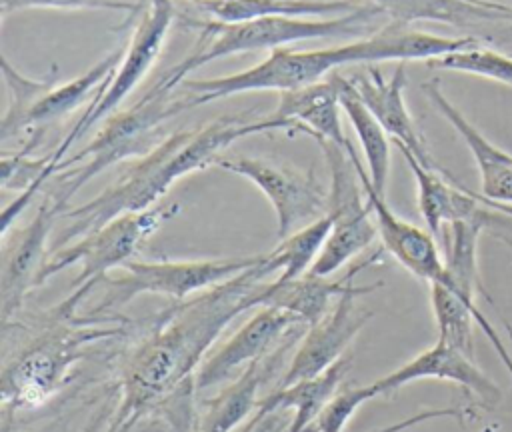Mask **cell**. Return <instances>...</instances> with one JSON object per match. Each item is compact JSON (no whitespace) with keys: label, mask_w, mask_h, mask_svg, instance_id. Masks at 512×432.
Returning <instances> with one entry per match:
<instances>
[{"label":"cell","mask_w":512,"mask_h":432,"mask_svg":"<svg viewBox=\"0 0 512 432\" xmlns=\"http://www.w3.org/2000/svg\"><path fill=\"white\" fill-rule=\"evenodd\" d=\"M274 274L268 254L248 270L180 300L160 312L150 334L134 348L120 378V402L108 432H130L142 416L190 398L194 370L220 332L242 312L258 306L266 278Z\"/></svg>","instance_id":"6da1fadb"},{"label":"cell","mask_w":512,"mask_h":432,"mask_svg":"<svg viewBox=\"0 0 512 432\" xmlns=\"http://www.w3.org/2000/svg\"><path fill=\"white\" fill-rule=\"evenodd\" d=\"M388 18L378 6L366 4L360 10L332 18H302V16H264L244 22H194L200 28V38L194 50L178 64L164 72L172 86H180L186 76L204 64L252 50H276L284 44L314 40V38H346L370 36L378 28V20Z\"/></svg>","instance_id":"7a4b0ae2"},{"label":"cell","mask_w":512,"mask_h":432,"mask_svg":"<svg viewBox=\"0 0 512 432\" xmlns=\"http://www.w3.org/2000/svg\"><path fill=\"white\" fill-rule=\"evenodd\" d=\"M174 88L176 86L162 74L132 106L114 112L82 150L56 166V172L64 170V174L58 178L50 200L60 214L66 210L72 196L96 174L126 158L146 156L162 142L158 134L160 126L190 108L186 96L178 100L170 98Z\"/></svg>","instance_id":"3957f363"},{"label":"cell","mask_w":512,"mask_h":432,"mask_svg":"<svg viewBox=\"0 0 512 432\" xmlns=\"http://www.w3.org/2000/svg\"><path fill=\"white\" fill-rule=\"evenodd\" d=\"M34 338L2 372V406L6 412L30 410L52 398L72 374V368L86 356L88 346L118 336L124 324L104 326L96 318H58Z\"/></svg>","instance_id":"277c9868"},{"label":"cell","mask_w":512,"mask_h":432,"mask_svg":"<svg viewBox=\"0 0 512 432\" xmlns=\"http://www.w3.org/2000/svg\"><path fill=\"white\" fill-rule=\"evenodd\" d=\"M180 210L178 204L152 206L148 210L130 212L114 218L102 228L90 232L84 238L52 252L42 266L36 286H42L48 278L62 272L72 264H80L78 276L72 280V292L50 314L60 318H74L80 302L108 276L112 268H122L132 260L136 250L172 216Z\"/></svg>","instance_id":"5b68a950"},{"label":"cell","mask_w":512,"mask_h":432,"mask_svg":"<svg viewBox=\"0 0 512 432\" xmlns=\"http://www.w3.org/2000/svg\"><path fill=\"white\" fill-rule=\"evenodd\" d=\"M370 62V50L366 38H358L344 46H330L320 50H290L276 48L262 62L228 76L184 80L180 88L186 90L188 106L196 108L220 98H230L234 94L252 90H274L286 92L302 88L324 80L332 70L346 66Z\"/></svg>","instance_id":"8992f818"},{"label":"cell","mask_w":512,"mask_h":432,"mask_svg":"<svg viewBox=\"0 0 512 432\" xmlns=\"http://www.w3.org/2000/svg\"><path fill=\"white\" fill-rule=\"evenodd\" d=\"M192 130H178L162 138V142L152 148L146 156H140L126 172H122L108 188H104L92 200L64 210L60 216L68 224L58 232L50 246V254L88 236L90 232L102 228L114 218L130 212H140L156 206V202L170 190V180L166 176V166L178 146L190 136Z\"/></svg>","instance_id":"52a82bcc"},{"label":"cell","mask_w":512,"mask_h":432,"mask_svg":"<svg viewBox=\"0 0 512 432\" xmlns=\"http://www.w3.org/2000/svg\"><path fill=\"white\" fill-rule=\"evenodd\" d=\"M174 18L176 8L172 0H142L140 20L134 26L130 40L126 42V50L118 68L106 78L100 92L90 100L84 114L70 128L56 150L50 152V164L54 172L70 146L80 140L94 124L112 116L116 108L126 100V96H130L132 90L144 80L164 48Z\"/></svg>","instance_id":"ba28073f"},{"label":"cell","mask_w":512,"mask_h":432,"mask_svg":"<svg viewBox=\"0 0 512 432\" xmlns=\"http://www.w3.org/2000/svg\"><path fill=\"white\" fill-rule=\"evenodd\" d=\"M318 144L322 146L330 172L326 214L330 216L332 226L310 274L332 276L374 242L378 226L348 154V146L330 140H318Z\"/></svg>","instance_id":"9c48e42d"},{"label":"cell","mask_w":512,"mask_h":432,"mask_svg":"<svg viewBox=\"0 0 512 432\" xmlns=\"http://www.w3.org/2000/svg\"><path fill=\"white\" fill-rule=\"evenodd\" d=\"M260 258L262 254L212 260H130L122 266L120 276H106L100 282L104 284V296L92 314L100 316L104 310L124 306L140 294H160L180 302L248 270Z\"/></svg>","instance_id":"30bf717a"},{"label":"cell","mask_w":512,"mask_h":432,"mask_svg":"<svg viewBox=\"0 0 512 432\" xmlns=\"http://www.w3.org/2000/svg\"><path fill=\"white\" fill-rule=\"evenodd\" d=\"M218 168L250 180L276 212L278 240L322 218L328 206V190L312 172L300 174L260 158H220Z\"/></svg>","instance_id":"8fae6325"},{"label":"cell","mask_w":512,"mask_h":432,"mask_svg":"<svg viewBox=\"0 0 512 432\" xmlns=\"http://www.w3.org/2000/svg\"><path fill=\"white\" fill-rule=\"evenodd\" d=\"M378 286L380 282L350 288L334 302V306L322 320L310 324L298 348L292 352V358L278 386L318 376L336 360H340L346 354L350 342L372 316L370 310L356 304V298L376 290Z\"/></svg>","instance_id":"7c38bea8"},{"label":"cell","mask_w":512,"mask_h":432,"mask_svg":"<svg viewBox=\"0 0 512 432\" xmlns=\"http://www.w3.org/2000/svg\"><path fill=\"white\" fill-rule=\"evenodd\" d=\"M348 154H350L354 168L360 176V182H362L368 206L374 214V220L378 226V236L382 240L384 250L416 278L426 280L428 284L448 286L450 278H448L444 256L440 254V248L436 244V238L428 230H422L420 226L400 218L388 206V202L384 200V194H380L372 186L368 170L360 162L352 144H348Z\"/></svg>","instance_id":"4fadbf2b"},{"label":"cell","mask_w":512,"mask_h":432,"mask_svg":"<svg viewBox=\"0 0 512 432\" xmlns=\"http://www.w3.org/2000/svg\"><path fill=\"white\" fill-rule=\"evenodd\" d=\"M302 328H308V324L294 314L274 306H260L254 316L200 364L194 374V388L204 390L228 380L232 374L276 350L290 334Z\"/></svg>","instance_id":"5bb4252c"},{"label":"cell","mask_w":512,"mask_h":432,"mask_svg":"<svg viewBox=\"0 0 512 432\" xmlns=\"http://www.w3.org/2000/svg\"><path fill=\"white\" fill-rule=\"evenodd\" d=\"M58 216L60 212L46 198L26 226L2 236L0 294L4 324L20 310L26 294L36 288V278L48 260V236Z\"/></svg>","instance_id":"9a60e30c"},{"label":"cell","mask_w":512,"mask_h":432,"mask_svg":"<svg viewBox=\"0 0 512 432\" xmlns=\"http://www.w3.org/2000/svg\"><path fill=\"white\" fill-rule=\"evenodd\" d=\"M446 380L464 388L470 396L492 408L500 402L502 392L464 352L436 340L434 346L422 350L412 360L374 382L378 394H388L416 380Z\"/></svg>","instance_id":"2e32d148"},{"label":"cell","mask_w":512,"mask_h":432,"mask_svg":"<svg viewBox=\"0 0 512 432\" xmlns=\"http://www.w3.org/2000/svg\"><path fill=\"white\" fill-rule=\"evenodd\" d=\"M348 82L358 98L368 106V110L388 132L394 144H402L404 148H408L420 164L436 168L404 100L406 62H400L390 78H384L380 68L370 66L362 72L350 74Z\"/></svg>","instance_id":"e0dca14e"},{"label":"cell","mask_w":512,"mask_h":432,"mask_svg":"<svg viewBox=\"0 0 512 432\" xmlns=\"http://www.w3.org/2000/svg\"><path fill=\"white\" fill-rule=\"evenodd\" d=\"M306 328L290 334L276 350L264 358L252 362L242 374L214 398L206 402V412L198 420L196 432H232L252 410L258 408V392L272 378L276 370H286L284 358L294 348L298 338H302Z\"/></svg>","instance_id":"ac0fdd59"},{"label":"cell","mask_w":512,"mask_h":432,"mask_svg":"<svg viewBox=\"0 0 512 432\" xmlns=\"http://www.w3.org/2000/svg\"><path fill=\"white\" fill-rule=\"evenodd\" d=\"M380 254H382L380 250L372 252L368 258H362L358 264H354L346 274H342L338 278L316 276V274L306 272L304 276H300L296 280L266 282L258 296V306L282 308L310 326V324L322 320L344 292L354 288L352 278L362 268L378 262Z\"/></svg>","instance_id":"d6986e66"},{"label":"cell","mask_w":512,"mask_h":432,"mask_svg":"<svg viewBox=\"0 0 512 432\" xmlns=\"http://www.w3.org/2000/svg\"><path fill=\"white\" fill-rule=\"evenodd\" d=\"M434 108L452 124L468 146L480 174V196L512 204V154L492 144L442 92L436 78L422 84Z\"/></svg>","instance_id":"ffe728a7"},{"label":"cell","mask_w":512,"mask_h":432,"mask_svg":"<svg viewBox=\"0 0 512 432\" xmlns=\"http://www.w3.org/2000/svg\"><path fill=\"white\" fill-rule=\"evenodd\" d=\"M340 98L334 78H326L302 88L278 94V106L272 114L284 120L292 130H302L314 140H330L348 146V138L340 122Z\"/></svg>","instance_id":"44dd1931"},{"label":"cell","mask_w":512,"mask_h":432,"mask_svg":"<svg viewBox=\"0 0 512 432\" xmlns=\"http://www.w3.org/2000/svg\"><path fill=\"white\" fill-rule=\"evenodd\" d=\"M354 358L346 352L340 360H336L322 374L298 380L292 384H282L268 396H264L256 408V414L250 422V428L276 410L292 408L294 416L288 426V432H306L312 422L318 418L328 400L340 390L344 376L348 374ZM248 428V430H250ZM246 430V432H248Z\"/></svg>","instance_id":"7402d4cb"},{"label":"cell","mask_w":512,"mask_h":432,"mask_svg":"<svg viewBox=\"0 0 512 432\" xmlns=\"http://www.w3.org/2000/svg\"><path fill=\"white\" fill-rule=\"evenodd\" d=\"M394 146L402 152L408 168L412 170V176L418 188L420 214L426 222L428 232L436 240H442V232L448 224L468 218L482 208V204L476 200V196L468 188L450 184L438 172V168H428L420 164L416 156L402 144H394Z\"/></svg>","instance_id":"603a6c76"},{"label":"cell","mask_w":512,"mask_h":432,"mask_svg":"<svg viewBox=\"0 0 512 432\" xmlns=\"http://www.w3.org/2000/svg\"><path fill=\"white\" fill-rule=\"evenodd\" d=\"M430 304L440 342L474 358V324H478L492 342L500 360L506 364L508 372H512V358L506 352L504 342L476 304L466 302L462 296L442 284H430Z\"/></svg>","instance_id":"cb8c5ba5"},{"label":"cell","mask_w":512,"mask_h":432,"mask_svg":"<svg viewBox=\"0 0 512 432\" xmlns=\"http://www.w3.org/2000/svg\"><path fill=\"white\" fill-rule=\"evenodd\" d=\"M378 6L388 20L400 24L440 22L458 28H474L482 22L512 18V6L480 0H364Z\"/></svg>","instance_id":"d4e9b609"},{"label":"cell","mask_w":512,"mask_h":432,"mask_svg":"<svg viewBox=\"0 0 512 432\" xmlns=\"http://www.w3.org/2000/svg\"><path fill=\"white\" fill-rule=\"evenodd\" d=\"M486 210L488 208L482 204L476 214L448 224L442 232L444 262L450 278L448 288L470 304H476V292L486 294L478 276V240L490 222Z\"/></svg>","instance_id":"484cf974"},{"label":"cell","mask_w":512,"mask_h":432,"mask_svg":"<svg viewBox=\"0 0 512 432\" xmlns=\"http://www.w3.org/2000/svg\"><path fill=\"white\" fill-rule=\"evenodd\" d=\"M194 4L220 22H244L264 16H328L360 10L364 0H194Z\"/></svg>","instance_id":"4316f807"},{"label":"cell","mask_w":512,"mask_h":432,"mask_svg":"<svg viewBox=\"0 0 512 432\" xmlns=\"http://www.w3.org/2000/svg\"><path fill=\"white\" fill-rule=\"evenodd\" d=\"M332 78L338 86L340 108L348 116L354 132H356V138L362 146L370 182L380 194H384L388 174H390V142H392V138L382 128V124L376 120V116L368 110V106L358 98V94L350 86L348 78L342 74H336Z\"/></svg>","instance_id":"83f0119b"},{"label":"cell","mask_w":512,"mask_h":432,"mask_svg":"<svg viewBox=\"0 0 512 432\" xmlns=\"http://www.w3.org/2000/svg\"><path fill=\"white\" fill-rule=\"evenodd\" d=\"M126 50V42H122L118 48H114L112 52H108L102 60H98L94 66H90L84 74L64 82V84H56L44 98H40L34 108L30 110L28 118H26V130H44L48 124L64 118L66 114H70L72 110H76V106H80L94 88H100L106 78L118 68L122 56Z\"/></svg>","instance_id":"f1b7e54d"},{"label":"cell","mask_w":512,"mask_h":432,"mask_svg":"<svg viewBox=\"0 0 512 432\" xmlns=\"http://www.w3.org/2000/svg\"><path fill=\"white\" fill-rule=\"evenodd\" d=\"M330 226L332 220L328 214H324L322 218L282 238L278 246L272 248V252H268V264L274 272H278L274 280L288 282L310 272L328 238Z\"/></svg>","instance_id":"f546056e"},{"label":"cell","mask_w":512,"mask_h":432,"mask_svg":"<svg viewBox=\"0 0 512 432\" xmlns=\"http://www.w3.org/2000/svg\"><path fill=\"white\" fill-rule=\"evenodd\" d=\"M4 84L8 88V108L2 118V138L8 140L26 130V118L34 104L56 86V66L46 78H30L20 74L6 56L0 58Z\"/></svg>","instance_id":"4dcf8cb0"},{"label":"cell","mask_w":512,"mask_h":432,"mask_svg":"<svg viewBox=\"0 0 512 432\" xmlns=\"http://www.w3.org/2000/svg\"><path fill=\"white\" fill-rule=\"evenodd\" d=\"M426 66L432 70L466 72L512 86V58L498 50L484 48L480 44L432 58L426 62Z\"/></svg>","instance_id":"1f68e13d"},{"label":"cell","mask_w":512,"mask_h":432,"mask_svg":"<svg viewBox=\"0 0 512 432\" xmlns=\"http://www.w3.org/2000/svg\"><path fill=\"white\" fill-rule=\"evenodd\" d=\"M376 396H380V394H378L374 382L338 390L328 400V404L322 408V412L318 414V418L312 422V426L306 432H342L346 428L348 420L356 414V410L364 402H368Z\"/></svg>","instance_id":"d6a6232c"},{"label":"cell","mask_w":512,"mask_h":432,"mask_svg":"<svg viewBox=\"0 0 512 432\" xmlns=\"http://www.w3.org/2000/svg\"><path fill=\"white\" fill-rule=\"evenodd\" d=\"M2 16L28 8H56V10H122L136 14L142 10V0H0Z\"/></svg>","instance_id":"836d02e7"},{"label":"cell","mask_w":512,"mask_h":432,"mask_svg":"<svg viewBox=\"0 0 512 432\" xmlns=\"http://www.w3.org/2000/svg\"><path fill=\"white\" fill-rule=\"evenodd\" d=\"M464 416V410L462 408H456V406H446V408H428V410H422L418 414H412L408 418H402L394 424H388L384 428H378V430H372V432H404V430H410L418 424H424L428 420H436V418H462Z\"/></svg>","instance_id":"e575fe53"},{"label":"cell","mask_w":512,"mask_h":432,"mask_svg":"<svg viewBox=\"0 0 512 432\" xmlns=\"http://www.w3.org/2000/svg\"><path fill=\"white\" fill-rule=\"evenodd\" d=\"M474 196H476V200L480 202V204H484L488 210H496V212H500V214H506V216H510L512 218V204H506V202H494V200H488V198H484V196H480V194H476V192H472Z\"/></svg>","instance_id":"d590c367"},{"label":"cell","mask_w":512,"mask_h":432,"mask_svg":"<svg viewBox=\"0 0 512 432\" xmlns=\"http://www.w3.org/2000/svg\"><path fill=\"white\" fill-rule=\"evenodd\" d=\"M98 424V422H96ZM96 424H90V428L86 432H96Z\"/></svg>","instance_id":"8d00e7d4"},{"label":"cell","mask_w":512,"mask_h":432,"mask_svg":"<svg viewBox=\"0 0 512 432\" xmlns=\"http://www.w3.org/2000/svg\"><path fill=\"white\" fill-rule=\"evenodd\" d=\"M506 244L512 248V240H510V238H506Z\"/></svg>","instance_id":"74e56055"},{"label":"cell","mask_w":512,"mask_h":432,"mask_svg":"<svg viewBox=\"0 0 512 432\" xmlns=\"http://www.w3.org/2000/svg\"><path fill=\"white\" fill-rule=\"evenodd\" d=\"M468 2H480V0H468Z\"/></svg>","instance_id":"f35d334b"},{"label":"cell","mask_w":512,"mask_h":432,"mask_svg":"<svg viewBox=\"0 0 512 432\" xmlns=\"http://www.w3.org/2000/svg\"><path fill=\"white\" fill-rule=\"evenodd\" d=\"M192 2H194V0H192Z\"/></svg>","instance_id":"ab89813d"},{"label":"cell","mask_w":512,"mask_h":432,"mask_svg":"<svg viewBox=\"0 0 512 432\" xmlns=\"http://www.w3.org/2000/svg\"><path fill=\"white\" fill-rule=\"evenodd\" d=\"M160 432H162V430H160Z\"/></svg>","instance_id":"60d3db41"}]
</instances>
